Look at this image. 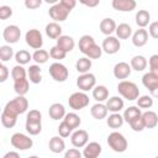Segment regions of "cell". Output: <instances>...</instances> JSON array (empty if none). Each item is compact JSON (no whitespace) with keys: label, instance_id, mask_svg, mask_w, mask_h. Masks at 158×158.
<instances>
[{"label":"cell","instance_id":"7bdbcfd3","mask_svg":"<svg viewBox=\"0 0 158 158\" xmlns=\"http://www.w3.org/2000/svg\"><path fill=\"white\" fill-rule=\"evenodd\" d=\"M137 106L139 109H151L153 106V98L151 95H141L137 99Z\"/></svg>","mask_w":158,"mask_h":158},{"label":"cell","instance_id":"681fc988","mask_svg":"<svg viewBox=\"0 0 158 158\" xmlns=\"http://www.w3.org/2000/svg\"><path fill=\"white\" fill-rule=\"evenodd\" d=\"M12 16V9L7 5H1L0 6V20H6Z\"/></svg>","mask_w":158,"mask_h":158},{"label":"cell","instance_id":"6da1fadb","mask_svg":"<svg viewBox=\"0 0 158 158\" xmlns=\"http://www.w3.org/2000/svg\"><path fill=\"white\" fill-rule=\"evenodd\" d=\"M26 131L31 136H37L42 131V114L40 110H30L26 115Z\"/></svg>","mask_w":158,"mask_h":158},{"label":"cell","instance_id":"94428289","mask_svg":"<svg viewBox=\"0 0 158 158\" xmlns=\"http://www.w3.org/2000/svg\"><path fill=\"white\" fill-rule=\"evenodd\" d=\"M154 158H158V156H157V157H154Z\"/></svg>","mask_w":158,"mask_h":158},{"label":"cell","instance_id":"7dc6e473","mask_svg":"<svg viewBox=\"0 0 158 158\" xmlns=\"http://www.w3.org/2000/svg\"><path fill=\"white\" fill-rule=\"evenodd\" d=\"M72 128L64 122V121H62L60 123H59V126H58V133H59V136L62 137V138H65V137H69V136H72Z\"/></svg>","mask_w":158,"mask_h":158},{"label":"cell","instance_id":"5bb4252c","mask_svg":"<svg viewBox=\"0 0 158 158\" xmlns=\"http://www.w3.org/2000/svg\"><path fill=\"white\" fill-rule=\"evenodd\" d=\"M131 72H132V68L126 62H118L114 67V77L120 80H126L131 75Z\"/></svg>","mask_w":158,"mask_h":158},{"label":"cell","instance_id":"f1b7e54d","mask_svg":"<svg viewBox=\"0 0 158 158\" xmlns=\"http://www.w3.org/2000/svg\"><path fill=\"white\" fill-rule=\"evenodd\" d=\"M135 21H136V23H137V26H138L139 28H144L146 26L149 25L151 14H149L147 10H138V11L136 12Z\"/></svg>","mask_w":158,"mask_h":158},{"label":"cell","instance_id":"5b68a950","mask_svg":"<svg viewBox=\"0 0 158 158\" xmlns=\"http://www.w3.org/2000/svg\"><path fill=\"white\" fill-rule=\"evenodd\" d=\"M10 143L14 148H16L19 151H26V149L32 148V146H33L32 138L25 133H21V132L14 133L10 138Z\"/></svg>","mask_w":158,"mask_h":158},{"label":"cell","instance_id":"2e32d148","mask_svg":"<svg viewBox=\"0 0 158 158\" xmlns=\"http://www.w3.org/2000/svg\"><path fill=\"white\" fill-rule=\"evenodd\" d=\"M112 7L121 12H130L136 9V1L135 0H112L111 2Z\"/></svg>","mask_w":158,"mask_h":158},{"label":"cell","instance_id":"b9f144b4","mask_svg":"<svg viewBox=\"0 0 158 158\" xmlns=\"http://www.w3.org/2000/svg\"><path fill=\"white\" fill-rule=\"evenodd\" d=\"M1 123L4 127L6 128H12L15 125H16V121H17V117L16 116H12V115H9L6 112H1Z\"/></svg>","mask_w":158,"mask_h":158},{"label":"cell","instance_id":"4316f807","mask_svg":"<svg viewBox=\"0 0 158 158\" xmlns=\"http://www.w3.org/2000/svg\"><path fill=\"white\" fill-rule=\"evenodd\" d=\"M147 64H148L147 58H146L144 56H141V54L132 57V58H131V62H130V65H131L132 70H136V72H142V70H144V69L147 68Z\"/></svg>","mask_w":158,"mask_h":158},{"label":"cell","instance_id":"cb8c5ba5","mask_svg":"<svg viewBox=\"0 0 158 158\" xmlns=\"http://www.w3.org/2000/svg\"><path fill=\"white\" fill-rule=\"evenodd\" d=\"M48 148L52 153H62L65 149V142L60 136H54L48 142Z\"/></svg>","mask_w":158,"mask_h":158},{"label":"cell","instance_id":"8d00e7d4","mask_svg":"<svg viewBox=\"0 0 158 158\" xmlns=\"http://www.w3.org/2000/svg\"><path fill=\"white\" fill-rule=\"evenodd\" d=\"M31 59H32V54L26 49H20L15 53V60L20 65H25V64L30 63Z\"/></svg>","mask_w":158,"mask_h":158},{"label":"cell","instance_id":"d6a6232c","mask_svg":"<svg viewBox=\"0 0 158 158\" xmlns=\"http://www.w3.org/2000/svg\"><path fill=\"white\" fill-rule=\"evenodd\" d=\"M122 116H123V120H125L127 123H130V122L133 121L135 118L142 116V111H141V109H139L138 106H128L127 109H125Z\"/></svg>","mask_w":158,"mask_h":158},{"label":"cell","instance_id":"74e56055","mask_svg":"<svg viewBox=\"0 0 158 158\" xmlns=\"http://www.w3.org/2000/svg\"><path fill=\"white\" fill-rule=\"evenodd\" d=\"M49 52H47L46 49H37L32 53V60L36 62V64H43L49 59Z\"/></svg>","mask_w":158,"mask_h":158},{"label":"cell","instance_id":"6f0895ef","mask_svg":"<svg viewBox=\"0 0 158 158\" xmlns=\"http://www.w3.org/2000/svg\"><path fill=\"white\" fill-rule=\"evenodd\" d=\"M2 158H20V154L15 151H10V152H6L2 156Z\"/></svg>","mask_w":158,"mask_h":158},{"label":"cell","instance_id":"f6af8a7d","mask_svg":"<svg viewBox=\"0 0 158 158\" xmlns=\"http://www.w3.org/2000/svg\"><path fill=\"white\" fill-rule=\"evenodd\" d=\"M49 56H51V58H53V59H56V60H60V59H64V58H65L67 53H65L63 49H60V48L56 44V46H53V47L49 49Z\"/></svg>","mask_w":158,"mask_h":158},{"label":"cell","instance_id":"7402d4cb","mask_svg":"<svg viewBox=\"0 0 158 158\" xmlns=\"http://www.w3.org/2000/svg\"><path fill=\"white\" fill-rule=\"evenodd\" d=\"M99 27H100L101 33L106 35V37H107V36H111V33H114L116 31L117 25H116L115 20H112L111 17H106V19H102L100 21Z\"/></svg>","mask_w":158,"mask_h":158},{"label":"cell","instance_id":"52a82bcc","mask_svg":"<svg viewBox=\"0 0 158 158\" xmlns=\"http://www.w3.org/2000/svg\"><path fill=\"white\" fill-rule=\"evenodd\" d=\"M89 96L84 93V91H75L73 93L69 99H68V104H69V107L78 111V110H81L84 107H86L89 105Z\"/></svg>","mask_w":158,"mask_h":158},{"label":"cell","instance_id":"f907efd6","mask_svg":"<svg viewBox=\"0 0 158 158\" xmlns=\"http://www.w3.org/2000/svg\"><path fill=\"white\" fill-rule=\"evenodd\" d=\"M64 158H83V153L78 148H69L65 151Z\"/></svg>","mask_w":158,"mask_h":158},{"label":"cell","instance_id":"7c38bea8","mask_svg":"<svg viewBox=\"0 0 158 158\" xmlns=\"http://www.w3.org/2000/svg\"><path fill=\"white\" fill-rule=\"evenodd\" d=\"M20 37H21V30H20V27L16 26V25H9V26H6V27L4 28V31H2V38H4L7 43H10V44L19 42Z\"/></svg>","mask_w":158,"mask_h":158},{"label":"cell","instance_id":"d4e9b609","mask_svg":"<svg viewBox=\"0 0 158 158\" xmlns=\"http://www.w3.org/2000/svg\"><path fill=\"white\" fill-rule=\"evenodd\" d=\"M27 77L28 80L33 84H40L42 81V69L38 64H32L27 69Z\"/></svg>","mask_w":158,"mask_h":158},{"label":"cell","instance_id":"9a60e30c","mask_svg":"<svg viewBox=\"0 0 158 158\" xmlns=\"http://www.w3.org/2000/svg\"><path fill=\"white\" fill-rule=\"evenodd\" d=\"M102 147L99 142H89L83 149L84 158H98L101 154Z\"/></svg>","mask_w":158,"mask_h":158},{"label":"cell","instance_id":"836d02e7","mask_svg":"<svg viewBox=\"0 0 158 158\" xmlns=\"http://www.w3.org/2000/svg\"><path fill=\"white\" fill-rule=\"evenodd\" d=\"M125 120H123V116L120 115V112H116V114H111L109 115V117H106V125L110 127V128H120L122 125H123Z\"/></svg>","mask_w":158,"mask_h":158},{"label":"cell","instance_id":"e575fe53","mask_svg":"<svg viewBox=\"0 0 158 158\" xmlns=\"http://www.w3.org/2000/svg\"><path fill=\"white\" fill-rule=\"evenodd\" d=\"M91 65H93L91 59H89L88 57H81V58H79V59L77 60V63H75V69L78 70V73L85 74V73H89Z\"/></svg>","mask_w":158,"mask_h":158},{"label":"cell","instance_id":"8fae6325","mask_svg":"<svg viewBox=\"0 0 158 158\" xmlns=\"http://www.w3.org/2000/svg\"><path fill=\"white\" fill-rule=\"evenodd\" d=\"M101 48H102V52H105L106 54H115L121 48L120 40L115 36H107V37L104 38Z\"/></svg>","mask_w":158,"mask_h":158},{"label":"cell","instance_id":"e0dca14e","mask_svg":"<svg viewBox=\"0 0 158 158\" xmlns=\"http://www.w3.org/2000/svg\"><path fill=\"white\" fill-rule=\"evenodd\" d=\"M48 115H49V117H51L52 120H54V121L63 120L64 116L67 115L65 107H64L62 104H59V102H54V104H52V105L49 106V109H48Z\"/></svg>","mask_w":158,"mask_h":158},{"label":"cell","instance_id":"277c9868","mask_svg":"<svg viewBox=\"0 0 158 158\" xmlns=\"http://www.w3.org/2000/svg\"><path fill=\"white\" fill-rule=\"evenodd\" d=\"M107 144L116 153H122L128 147V143H127V139L125 138V136L117 131H114L107 136Z\"/></svg>","mask_w":158,"mask_h":158},{"label":"cell","instance_id":"d6986e66","mask_svg":"<svg viewBox=\"0 0 158 158\" xmlns=\"http://www.w3.org/2000/svg\"><path fill=\"white\" fill-rule=\"evenodd\" d=\"M106 107L110 112L112 114H116V112H120L123 106H125V102H123V99H121L120 96H111L106 100Z\"/></svg>","mask_w":158,"mask_h":158},{"label":"cell","instance_id":"816d5d0a","mask_svg":"<svg viewBox=\"0 0 158 158\" xmlns=\"http://www.w3.org/2000/svg\"><path fill=\"white\" fill-rule=\"evenodd\" d=\"M148 33L152 38H156L158 40V21H154V22H151L149 26H148Z\"/></svg>","mask_w":158,"mask_h":158},{"label":"cell","instance_id":"db71d44e","mask_svg":"<svg viewBox=\"0 0 158 158\" xmlns=\"http://www.w3.org/2000/svg\"><path fill=\"white\" fill-rule=\"evenodd\" d=\"M9 74H10L9 68H7L4 63H2V64H0V81H1V83L6 81V79H7Z\"/></svg>","mask_w":158,"mask_h":158},{"label":"cell","instance_id":"d590c367","mask_svg":"<svg viewBox=\"0 0 158 158\" xmlns=\"http://www.w3.org/2000/svg\"><path fill=\"white\" fill-rule=\"evenodd\" d=\"M63 121H64L72 130L78 128V127L80 126V123H81V118H80L79 115H77L75 112H68V114L64 116Z\"/></svg>","mask_w":158,"mask_h":158},{"label":"cell","instance_id":"ab89813d","mask_svg":"<svg viewBox=\"0 0 158 158\" xmlns=\"http://www.w3.org/2000/svg\"><path fill=\"white\" fill-rule=\"evenodd\" d=\"M12 57H15V53H14V49L10 47V44L0 46V60L2 63L9 62Z\"/></svg>","mask_w":158,"mask_h":158},{"label":"cell","instance_id":"9f6ffc18","mask_svg":"<svg viewBox=\"0 0 158 158\" xmlns=\"http://www.w3.org/2000/svg\"><path fill=\"white\" fill-rule=\"evenodd\" d=\"M80 2H81L83 5H85V6H88V7H95V6H98V5L100 4V0H89V1L81 0Z\"/></svg>","mask_w":158,"mask_h":158},{"label":"cell","instance_id":"3957f363","mask_svg":"<svg viewBox=\"0 0 158 158\" xmlns=\"http://www.w3.org/2000/svg\"><path fill=\"white\" fill-rule=\"evenodd\" d=\"M117 91L123 99L130 100V101L137 100L139 98L138 86L133 81H130V80H121L117 84Z\"/></svg>","mask_w":158,"mask_h":158},{"label":"cell","instance_id":"9c48e42d","mask_svg":"<svg viewBox=\"0 0 158 158\" xmlns=\"http://www.w3.org/2000/svg\"><path fill=\"white\" fill-rule=\"evenodd\" d=\"M77 86L81 90V91H89L93 90L96 86V78L93 73H85V74H80L77 78Z\"/></svg>","mask_w":158,"mask_h":158},{"label":"cell","instance_id":"44dd1931","mask_svg":"<svg viewBox=\"0 0 158 158\" xmlns=\"http://www.w3.org/2000/svg\"><path fill=\"white\" fill-rule=\"evenodd\" d=\"M107 107L105 104L102 102H96L91 106L90 109V115L95 118V120H102V118H106L107 117Z\"/></svg>","mask_w":158,"mask_h":158},{"label":"cell","instance_id":"60d3db41","mask_svg":"<svg viewBox=\"0 0 158 158\" xmlns=\"http://www.w3.org/2000/svg\"><path fill=\"white\" fill-rule=\"evenodd\" d=\"M11 78L14 79V81L19 80V79H25V78H27V70L23 68V65L16 64L11 69Z\"/></svg>","mask_w":158,"mask_h":158},{"label":"cell","instance_id":"1f68e13d","mask_svg":"<svg viewBox=\"0 0 158 158\" xmlns=\"http://www.w3.org/2000/svg\"><path fill=\"white\" fill-rule=\"evenodd\" d=\"M28 89H30V81H28L27 78H25V79H19V80H15V81H14V90H15V93H16L17 95L25 96V95L27 94Z\"/></svg>","mask_w":158,"mask_h":158},{"label":"cell","instance_id":"83f0119b","mask_svg":"<svg viewBox=\"0 0 158 158\" xmlns=\"http://www.w3.org/2000/svg\"><path fill=\"white\" fill-rule=\"evenodd\" d=\"M93 98L96 102H104L109 99V89L105 85H96L93 89Z\"/></svg>","mask_w":158,"mask_h":158},{"label":"cell","instance_id":"484cf974","mask_svg":"<svg viewBox=\"0 0 158 158\" xmlns=\"http://www.w3.org/2000/svg\"><path fill=\"white\" fill-rule=\"evenodd\" d=\"M46 35L52 40H58L62 36V26L58 22H49L46 25Z\"/></svg>","mask_w":158,"mask_h":158},{"label":"cell","instance_id":"ba28073f","mask_svg":"<svg viewBox=\"0 0 158 158\" xmlns=\"http://www.w3.org/2000/svg\"><path fill=\"white\" fill-rule=\"evenodd\" d=\"M25 41L26 43L33 48V49H42V46H43V37H42V33L37 30V28H31L26 32L25 35Z\"/></svg>","mask_w":158,"mask_h":158},{"label":"cell","instance_id":"f546056e","mask_svg":"<svg viewBox=\"0 0 158 158\" xmlns=\"http://www.w3.org/2000/svg\"><path fill=\"white\" fill-rule=\"evenodd\" d=\"M95 44V40L93 36H89V35H84L79 38V51L83 53V54H86V52Z\"/></svg>","mask_w":158,"mask_h":158},{"label":"cell","instance_id":"4fadbf2b","mask_svg":"<svg viewBox=\"0 0 158 158\" xmlns=\"http://www.w3.org/2000/svg\"><path fill=\"white\" fill-rule=\"evenodd\" d=\"M70 142L75 148H83L89 143V135L85 130H75L70 136Z\"/></svg>","mask_w":158,"mask_h":158},{"label":"cell","instance_id":"ffe728a7","mask_svg":"<svg viewBox=\"0 0 158 158\" xmlns=\"http://www.w3.org/2000/svg\"><path fill=\"white\" fill-rule=\"evenodd\" d=\"M142 121L144 128H154L158 125V115L152 110H147L142 112Z\"/></svg>","mask_w":158,"mask_h":158},{"label":"cell","instance_id":"c3c4849f","mask_svg":"<svg viewBox=\"0 0 158 158\" xmlns=\"http://www.w3.org/2000/svg\"><path fill=\"white\" fill-rule=\"evenodd\" d=\"M128 125H130V127H131L135 132H141V131L144 130V125H143V121H142V116L135 118V120L131 121Z\"/></svg>","mask_w":158,"mask_h":158},{"label":"cell","instance_id":"603a6c76","mask_svg":"<svg viewBox=\"0 0 158 158\" xmlns=\"http://www.w3.org/2000/svg\"><path fill=\"white\" fill-rule=\"evenodd\" d=\"M57 46L63 49L65 53L68 52H72L75 47V41L73 40V37L70 36H67V35H62L58 40H57Z\"/></svg>","mask_w":158,"mask_h":158},{"label":"cell","instance_id":"f5cc1de1","mask_svg":"<svg viewBox=\"0 0 158 158\" xmlns=\"http://www.w3.org/2000/svg\"><path fill=\"white\" fill-rule=\"evenodd\" d=\"M41 5H42V0H25V6L31 10H35Z\"/></svg>","mask_w":158,"mask_h":158},{"label":"cell","instance_id":"91938a15","mask_svg":"<svg viewBox=\"0 0 158 158\" xmlns=\"http://www.w3.org/2000/svg\"><path fill=\"white\" fill-rule=\"evenodd\" d=\"M27 158H40V157H37V156H30V157H27Z\"/></svg>","mask_w":158,"mask_h":158},{"label":"cell","instance_id":"680465c9","mask_svg":"<svg viewBox=\"0 0 158 158\" xmlns=\"http://www.w3.org/2000/svg\"><path fill=\"white\" fill-rule=\"evenodd\" d=\"M149 93H151V96H152V98L158 99V84L154 85L152 89H149Z\"/></svg>","mask_w":158,"mask_h":158},{"label":"cell","instance_id":"30bf717a","mask_svg":"<svg viewBox=\"0 0 158 158\" xmlns=\"http://www.w3.org/2000/svg\"><path fill=\"white\" fill-rule=\"evenodd\" d=\"M70 14L69 10H67L60 2H57L54 5H52L48 10V15L51 16L52 20H54V22H63L67 20L68 15Z\"/></svg>","mask_w":158,"mask_h":158},{"label":"cell","instance_id":"7a4b0ae2","mask_svg":"<svg viewBox=\"0 0 158 158\" xmlns=\"http://www.w3.org/2000/svg\"><path fill=\"white\" fill-rule=\"evenodd\" d=\"M28 109V100L25 96H20L17 95L16 98H14L12 100L7 101L5 107H4V112L12 115V116H19L21 114H25Z\"/></svg>","mask_w":158,"mask_h":158},{"label":"cell","instance_id":"11a10c76","mask_svg":"<svg viewBox=\"0 0 158 158\" xmlns=\"http://www.w3.org/2000/svg\"><path fill=\"white\" fill-rule=\"evenodd\" d=\"M67 10H69V11H72L74 7H75V5H77V1L75 0H60L59 1Z\"/></svg>","mask_w":158,"mask_h":158},{"label":"cell","instance_id":"ee69618b","mask_svg":"<svg viewBox=\"0 0 158 158\" xmlns=\"http://www.w3.org/2000/svg\"><path fill=\"white\" fill-rule=\"evenodd\" d=\"M89 59H99L101 56H102V48L99 46V44H94L88 52H86V54H85Z\"/></svg>","mask_w":158,"mask_h":158},{"label":"cell","instance_id":"bcb514c9","mask_svg":"<svg viewBox=\"0 0 158 158\" xmlns=\"http://www.w3.org/2000/svg\"><path fill=\"white\" fill-rule=\"evenodd\" d=\"M149 72L158 77V54H152L148 59Z\"/></svg>","mask_w":158,"mask_h":158},{"label":"cell","instance_id":"ac0fdd59","mask_svg":"<svg viewBox=\"0 0 158 158\" xmlns=\"http://www.w3.org/2000/svg\"><path fill=\"white\" fill-rule=\"evenodd\" d=\"M148 42V31L138 28L132 33V43L135 47H143Z\"/></svg>","mask_w":158,"mask_h":158},{"label":"cell","instance_id":"4dcf8cb0","mask_svg":"<svg viewBox=\"0 0 158 158\" xmlns=\"http://www.w3.org/2000/svg\"><path fill=\"white\" fill-rule=\"evenodd\" d=\"M115 32H116V37L118 40H128L132 36V27L128 23L122 22L116 27Z\"/></svg>","mask_w":158,"mask_h":158},{"label":"cell","instance_id":"f35d334b","mask_svg":"<svg viewBox=\"0 0 158 158\" xmlns=\"http://www.w3.org/2000/svg\"><path fill=\"white\" fill-rule=\"evenodd\" d=\"M142 84H143L144 88H147V89L149 90V89H152L154 85L158 84V77L154 75L153 73L148 72V73L143 74V77H142Z\"/></svg>","mask_w":158,"mask_h":158},{"label":"cell","instance_id":"8992f818","mask_svg":"<svg viewBox=\"0 0 158 158\" xmlns=\"http://www.w3.org/2000/svg\"><path fill=\"white\" fill-rule=\"evenodd\" d=\"M48 70H49V75L52 77V79L56 80V81H59V83L65 81L68 79V77H69L68 68L64 64H62L60 62L52 63L49 65V69Z\"/></svg>","mask_w":158,"mask_h":158}]
</instances>
